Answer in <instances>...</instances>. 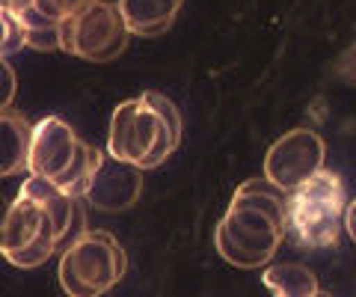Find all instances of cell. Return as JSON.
<instances>
[{
    "mask_svg": "<svg viewBox=\"0 0 356 297\" xmlns=\"http://www.w3.org/2000/svg\"><path fill=\"white\" fill-rule=\"evenodd\" d=\"M81 137L74 128L60 116H44L42 122L33 125L30 134V152H27V172L39 179H57L69 167Z\"/></svg>",
    "mask_w": 356,
    "mask_h": 297,
    "instance_id": "52a82bcc",
    "label": "cell"
},
{
    "mask_svg": "<svg viewBox=\"0 0 356 297\" xmlns=\"http://www.w3.org/2000/svg\"><path fill=\"white\" fill-rule=\"evenodd\" d=\"M285 238V226L270 220L264 211L247 205H229L226 217L217 223L214 244L229 265L241 271L270 265Z\"/></svg>",
    "mask_w": 356,
    "mask_h": 297,
    "instance_id": "3957f363",
    "label": "cell"
},
{
    "mask_svg": "<svg viewBox=\"0 0 356 297\" xmlns=\"http://www.w3.org/2000/svg\"><path fill=\"white\" fill-rule=\"evenodd\" d=\"M312 297H332V294H330V291H321V289H318V291L312 294Z\"/></svg>",
    "mask_w": 356,
    "mask_h": 297,
    "instance_id": "cb8c5ba5",
    "label": "cell"
},
{
    "mask_svg": "<svg viewBox=\"0 0 356 297\" xmlns=\"http://www.w3.org/2000/svg\"><path fill=\"white\" fill-rule=\"evenodd\" d=\"M18 21L24 24V48L36 51H60V21L42 15L33 6H18L13 9Z\"/></svg>",
    "mask_w": 356,
    "mask_h": 297,
    "instance_id": "2e32d148",
    "label": "cell"
},
{
    "mask_svg": "<svg viewBox=\"0 0 356 297\" xmlns=\"http://www.w3.org/2000/svg\"><path fill=\"white\" fill-rule=\"evenodd\" d=\"M184 0H119V13L131 36H161L172 27Z\"/></svg>",
    "mask_w": 356,
    "mask_h": 297,
    "instance_id": "8fae6325",
    "label": "cell"
},
{
    "mask_svg": "<svg viewBox=\"0 0 356 297\" xmlns=\"http://www.w3.org/2000/svg\"><path fill=\"white\" fill-rule=\"evenodd\" d=\"M163 119L143 102V98H131L122 102L113 110L110 119V134H107V155L122 163H134L140 167V161L149 155Z\"/></svg>",
    "mask_w": 356,
    "mask_h": 297,
    "instance_id": "8992f818",
    "label": "cell"
},
{
    "mask_svg": "<svg viewBox=\"0 0 356 297\" xmlns=\"http://www.w3.org/2000/svg\"><path fill=\"white\" fill-rule=\"evenodd\" d=\"M140 98H143V102H146V104L154 110V113L163 119L166 128L172 131V137L181 143V113H178V104L172 102V98H166L163 93H154V90H146Z\"/></svg>",
    "mask_w": 356,
    "mask_h": 297,
    "instance_id": "ffe728a7",
    "label": "cell"
},
{
    "mask_svg": "<svg viewBox=\"0 0 356 297\" xmlns=\"http://www.w3.org/2000/svg\"><path fill=\"white\" fill-rule=\"evenodd\" d=\"M131 33L116 3L95 0L83 13L60 21V51L89 63H107L125 54Z\"/></svg>",
    "mask_w": 356,
    "mask_h": 297,
    "instance_id": "277c9868",
    "label": "cell"
},
{
    "mask_svg": "<svg viewBox=\"0 0 356 297\" xmlns=\"http://www.w3.org/2000/svg\"><path fill=\"white\" fill-rule=\"evenodd\" d=\"M140 193H143V170L104 155L83 200L92 208H98V211L116 214L131 208L140 200Z\"/></svg>",
    "mask_w": 356,
    "mask_h": 297,
    "instance_id": "ba28073f",
    "label": "cell"
},
{
    "mask_svg": "<svg viewBox=\"0 0 356 297\" xmlns=\"http://www.w3.org/2000/svg\"><path fill=\"white\" fill-rule=\"evenodd\" d=\"M285 202H288V193L280 191L273 182L267 179H250L243 182L241 188L235 191L229 205H247L255 208V211H264L270 220H276L280 226H285Z\"/></svg>",
    "mask_w": 356,
    "mask_h": 297,
    "instance_id": "9a60e30c",
    "label": "cell"
},
{
    "mask_svg": "<svg viewBox=\"0 0 356 297\" xmlns=\"http://www.w3.org/2000/svg\"><path fill=\"white\" fill-rule=\"evenodd\" d=\"M15 3V0H0V6H13Z\"/></svg>",
    "mask_w": 356,
    "mask_h": 297,
    "instance_id": "d4e9b609",
    "label": "cell"
},
{
    "mask_svg": "<svg viewBox=\"0 0 356 297\" xmlns=\"http://www.w3.org/2000/svg\"><path fill=\"white\" fill-rule=\"evenodd\" d=\"M324 161H327L324 137L312 128H294L267 149L264 179L273 182L280 191L291 193L300 184H306L312 175L324 170Z\"/></svg>",
    "mask_w": 356,
    "mask_h": 297,
    "instance_id": "5b68a950",
    "label": "cell"
},
{
    "mask_svg": "<svg viewBox=\"0 0 356 297\" xmlns=\"http://www.w3.org/2000/svg\"><path fill=\"white\" fill-rule=\"evenodd\" d=\"M104 158V152L102 149H95V146H89V143H77V149H74V155L69 161V167H65L57 179H51L54 184H57L60 191H65L72 196V200H83L86 191H89V184H92V175L98 170V163H102Z\"/></svg>",
    "mask_w": 356,
    "mask_h": 297,
    "instance_id": "5bb4252c",
    "label": "cell"
},
{
    "mask_svg": "<svg viewBox=\"0 0 356 297\" xmlns=\"http://www.w3.org/2000/svg\"><path fill=\"white\" fill-rule=\"evenodd\" d=\"M344 229V182L339 172L321 170L306 184L288 193L285 235L306 250L336 247Z\"/></svg>",
    "mask_w": 356,
    "mask_h": 297,
    "instance_id": "6da1fadb",
    "label": "cell"
},
{
    "mask_svg": "<svg viewBox=\"0 0 356 297\" xmlns=\"http://www.w3.org/2000/svg\"><path fill=\"white\" fill-rule=\"evenodd\" d=\"M24 48V24L9 6H0V57L9 60Z\"/></svg>",
    "mask_w": 356,
    "mask_h": 297,
    "instance_id": "ac0fdd59",
    "label": "cell"
},
{
    "mask_svg": "<svg viewBox=\"0 0 356 297\" xmlns=\"http://www.w3.org/2000/svg\"><path fill=\"white\" fill-rule=\"evenodd\" d=\"M54 252H57V238H54L51 232H44L39 235L36 241H30L27 247H21V250H13V252H6V262L13 268H21V271H33V268H39L44 265Z\"/></svg>",
    "mask_w": 356,
    "mask_h": 297,
    "instance_id": "e0dca14e",
    "label": "cell"
},
{
    "mask_svg": "<svg viewBox=\"0 0 356 297\" xmlns=\"http://www.w3.org/2000/svg\"><path fill=\"white\" fill-rule=\"evenodd\" d=\"M6 208H9V202L0 196V223H3V217H6Z\"/></svg>",
    "mask_w": 356,
    "mask_h": 297,
    "instance_id": "603a6c76",
    "label": "cell"
},
{
    "mask_svg": "<svg viewBox=\"0 0 356 297\" xmlns=\"http://www.w3.org/2000/svg\"><path fill=\"white\" fill-rule=\"evenodd\" d=\"M128 256L119 241L104 232H81L60 256V285L69 297H102L125 277Z\"/></svg>",
    "mask_w": 356,
    "mask_h": 297,
    "instance_id": "7a4b0ae2",
    "label": "cell"
},
{
    "mask_svg": "<svg viewBox=\"0 0 356 297\" xmlns=\"http://www.w3.org/2000/svg\"><path fill=\"white\" fill-rule=\"evenodd\" d=\"M18 93V78L13 72V65H9V60L0 57V110L13 107V98Z\"/></svg>",
    "mask_w": 356,
    "mask_h": 297,
    "instance_id": "44dd1931",
    "label": "cell"
},
{
    "mask_svg": "<svg viewBox=\"0 0 356 297\" xmlns=\"http://www.w3.org/2000/svg\"><path fill=\"white\" fill-rule=\"evenodd\" d=\"M344 232H348L356 244V200H350L344 205Z\"/></svg>",
    "mask_w": 356,
    "mask_h": 297,
    "instance_id": "7402d4cb",
    "label": "cell"
},
{
    "mask_svg": "<svg viewBox=\"0 0 356 297\" xmlns=\"http://www.w3.org/2000/svg\"><path fill=\"white\" fill-rule=\"evenodd\" d=\"M33 125L18 110H0V179L15 172H27V152H30Z\"/></svg>",
    "mask_w": 356,
    "mask_h": 297,
    "instance_id": "7c38bea8",
    "label": "cell"
},
{
    "mask_svg": "<svg viewBox=\"0 0 356 297\" xmlns=\"http://www.w3.org/2000/svg\"><path fill=\"white\" fill-rule=\"evenodd\" d=\"M95 0H15L9 9H18V6H33L39 9L42 15H48L54 21H63V18H72L77 13H83L86 6H92Z\"/></svg>",
    "mask_w": 356,
    "mask_h": 297,
    "instance_id": "d6986e66",
    "label": "cell"
},
{
    "mask_svg": "<svg viewBox=\"0 0 356 297\" xmlns=\"http://www.w3.org/2000/svg\"><path fill=\"white\" fill-rule=\"evenodd\" d=\"M44 232L54 235V229L48 223V217H44V211L33 200H27V196L18 193L15 200L9 202L6 217H3V223H0V256L27 247L30 241H36Z\"/></svg>",
    "mask_w": 356,
    "mask_h": 297,
    "instance_id": "30bf717a",
    "label": "cell"
},
{
    "mask_svg": "<svg viewBox=\"0 0 356 297\" xmlns=\"http://www.w3.org/2000/svg\"><path fill=\"white\" fill-rule=\"evenodd\" d=\"M261 280H264L267 289H270L273 297H312L321 289L315 271L306 268V265H294V262L264 265Z\"/></svg>",
    "mask_w": 356,
    "mask_h": 297,
    "instance_id": "4fadbf2b",
    "label": "cell"
},
{
    "mask_svg": "<svg viewBox=\"0 0 356 297\" xmlns=\"http://www.w3.org/2000/svg\"><path fill=\"white\" fill-rule=\"evenodd\" d=\"M21 196L36 202L48 223L54 229V238H57V247L69 238L77 229V220H81V200H72L65 191H60L51 179H39V175H30V179L21 184Z\"/></svg>",
    "mask_w": 356,
    "mask_h": 297,
    "instance_id": "9c48e42d",
    "label": "cell"
}]
</instances>
